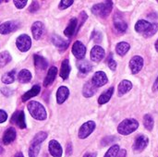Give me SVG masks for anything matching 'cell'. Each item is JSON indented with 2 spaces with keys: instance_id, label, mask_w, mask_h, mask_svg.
<instances>
[{
  "instance_id": "obj_20",
  "label": "cell",
  "mask_w": 158,
  "mask_h": 157,
  "mask_svg": "<svg viewBox=\"0 0 158 157\" xmlns=\"http://www.w3.org/2000/svg\"><path fill=\"white\" fill-rule=\"evenodd\" d=\"M52 42L56 47H58L61 50H64L69 46V42L68 41L64 40L63 38H61L60 36H57L56 34H54L52 36Z\"/></svg>"
},
{
  "instance_id": "obj_40",
  "label": "cell",
  "mask_w": 158,
  "mask_h": 157,
  "mask_svg": "<svg viewBox=\"0 0 158 157\" xmlns=\"http://www.w3.org/2000/svg\"><path fill=\"white\" fill-rule=\"evenodd\" d=\"M116 140H117L116 137H106V138H105V139L102 141V145H103V146H106V145H107V144H110V143H114Z\"/></svg>"
},
{
  "instance_id": "obj_14",
  "label": "cell",
  "mask_w": 158,
  "mask_h": 157,
  "mask_svg": "<svg viewBox=\"0 0 158 157\" xmlns=\"http://www.w3.org/2000/svg\"><path fill=\"white\" fill-rule=\"evenodd\" d=\"M44 31V24L41 21H36L31 26V32L33 35V38L37 41L41 38Z\"/></svg>"
},
{
  "instance_id": "obj_39",
  "label": "cell",
  "mask_w": 158,
  "mask_h": 157,
  "mask_svg": "<svg viewBox=\"0 0 158 157\" xmlns=\"http://www.w3.org/2000/svg\"><path fill=\"white\" fill-rule=\"evenodd\" d=\"M107 64H108V67L110 68V69L115 70V69L117 68V63H116V61L113 59L112 55L109 56V57H108V59H107Z\"/></svg>"
},
{
  "instance_id": "obj_36",
  "label": "cell",
  "mask_w": 158,
  "mask_h": 157,
  "mask_svg": "<svg viewBox=\"0 0 158 157\" xmlns=\"http://www.w3.org/2000/svg\"><path fill=\"white\" fill-rule=\"evenodd\" d=\"M158 31V24L157 23H154L151 24V26L149 27V29L144 32V36L145 37H151L153 35L156 34V32Z\"/></svg>"
},
{
  "instance_id": "obj_54",
  "label": "cell",
  "mask_w": 158,
  "mask_h": 157,
  "mask_svg": "<svg viewBox=\"0 0 158 157\" xmlns=\"http://www.w3.org/2000/svg\"><path fill=\"white\" fill-rule=\"evenodd\" d=\"M0 3H1V1H0Z\"/></svg>"
},
{
  "instance_id": "obj_31",
  "label": "cell",
  "mask_w": 158,
  "mask_h": 157,
  "mask_svg": "<svg viewBox=\"0 0 158 157\" xmlns=\"http://www.w3.org/2000/svg\"><path fill=\"white\" fill-rule=\"evenodd\" d=\"M15 76H16V71L15 70H11L6 74L3 75L2 77V82L5 83V84H10V83H13L14 81H15Z\"/></svg>"
},
{
  "instance_id": "obj_43",
  "label": "cell",
  "mask_w": 158,
  "mask_h": 157,
  "mask_svg": "<svg viewBox=\"0 0 158 157\" xmlns=\"http://www.w3.org/2000/svg\"><path fill=\"white\" fill-rule=\"evenodd\" d=\"M26 4H27V0H24V1L15 0V1H14V5H15L18 8H22V7H24Z\"/></svg>"
},
{
  "instance_id": "obj_28",
  "label": "cell",
  "mask_w": 158,
  "mask_h": 157,
  "mask_svg": "<svg viewBox=\"0 0 158 157\" xmlns=\"http://www.w3.org/2000/svg\"><path fill=\"white\" fill-rule=\"evenodd\" d=\"M150 26H151V23H150L149 21L141 19V20H139V21L136 23V25H135V30H136V31H138V32H143V33H144V32L149 29Z\"/></svg>"
},
{
  "instance_id": "obj_25",
  "label": "cell",
  "mask_w": 158,
  "mask_h": 157,
  "mask_svg": "<svg viewBox=\"0 0 158 157\" xmlns=\"http://www.w3.org/2000/svg\"><path fill=\"white\" fill-rule=\"evenodd\" d=\"M34 64L35 67L41 70H44L47 68V61L39 55H34Z\"/></svg>"
},
{
  "instance_id": "obj_52",
  "label": "cell",
  "mask_w": 158,
  "mask_h": 157,
  "mask_svg": "<svg viewBox=\"0 0 158 157\" xmlns=\"http://www.w3.org/2000/svg\"><path fill=\"white\" fill-rule=\"evenodd\" d=\"M3 152H4V149H3V146H2V144H1V143H0V155L3 154Z\"/></svg>"
},
{
  "instance_id": "obj_33",
  "label": "cell",
  "mask_w": 158,
  "mask_h": 157,
  "mask_svg": "<svg viewBox=\"0 0 158 157\" xmlns=\"http://www.w3.org/2000/svg\"><path fill=\"white\" fill-rule=\"evenodd\" d=\"M11 61V56L7 51H4L0 53V68L5 67Z\"/></svg>"
},
{
  "instance_id": "obj_10",
  "label": "cell",
  "mask_w": 158,
  "mask_h": 157,
  "mask_svg": "<svg viewBox=\"0 0 158 157\" xmlns=\"http://www.w3.org/2000/svg\"><path fill=\"white\" fill-rule=\"evenodd\" d=\"M11 122L16 124L19 129H25L26 123H25V115L23 111H17L11 118Z\"/></svg>"
},
{
  "instance_id": "obj_21",
  "label": "cell",
  "mask_w": 158,
  "mask_h": 157,
  "mask_svg": "<svg viewBox=\"0 0 158 157\" xmlns=\"http://www.w3.org/2000/svg\"><path fill=\"white\" fill-rule=\"evenodd\" d=\"M70 73V65L69 61L68 59H65L62 64H61V68H60V77L63 80H67L69 76Z\"/></svg>"
},
{
  "instance_id": "obj_29",
  "label": "cell",
  "mask_w": 158,
  "mask_h": 157,
  "mask_svg": "<svg viewBox=\"0 0 158 157\" xmlns=\"http://www.w3.org/2000/svg\"><path fill=\"white\" fill-rule=\"evenodd\" d=\"M130 50V44L125 42L118 43L116 46V51L119 56H124Z\"/></svg>"
},
{
  "instance_id": "obj_24",
  "label": "cell",
  "mask_w": 158,
  "mask_h": 157,
  "mask_svg": "<svg viewBox=\"0 0 158 157\" xmlns=\"http://www.w3.org/2000/svg\"><path fill=\"white\" fill-rule=\"evenodd\" d=\"M113 93H114V88H113V87H111V88H109L108 90H106V92H104V93L100 95V97H99V99H98V103H99L100 105H104V104L107 103V102L110 100V98H111Z\"/></svg>"
},
{
  "instance_id": "obj_22",
  "label": "cell",
  "mask_w": 158,
  "mask_h": 157,
  "mask_svg": "<svg viewBox=\"0 0 158 157\" xmlns=\"http://www.w3.org/2000/svg\"><path fill=\"white\" fill-rule=\"evenodd\" d=\"M132 88V83L130 81L123 80L118 85V95H122L130 92Z\"/></svg>"
},
{
  "instance_id": "obj_37",
  "label": "cell",
  "mask_w": 158,
  "mask_h": 157,
  "mask_svg": "<svg viewBox=\"0 0 158 157\" xmlns=\"http://www.w3.org/2000/svg\"><path fill=\"white\" fill-rule=\"evenodd\" d=\"M119 152V146L118 145H113L106 154L104 157H117L118 154Z\"/></svg>"
},
{
  "instance_id": "obj_30",
  "label": "cell",
  "mask_w": 158,
  "mask_h": 157,
  "mask_svg": "<svg viewBox=\"0 0 158 157\" xmlns=\"http://www.w3.org/2000/svg\"><path fill=\"white\" fill-rule=\"evenodd\" d=\"M77 67L81 73H89L93 69L92 65L88 61H80L78 62Z\"/></svg>"
},
{
  "instance_id": "obj_38",
  "label": "cell",
  "mask_w": 158,
  "mask_h": 157,
  "mask_svg": "<svg viewBox=\"0 0 158 157\" xmlns=\"http://www.w3.org/2000/svg\"><path fill=\"white\" fill-rule=\"evenodd\" d=\"M74 2L72 0H62L59 3V8L60 9H65L69 6H70Z\"/></svg>"
},
{
  "instance_id": "obj_2",
  "label": "cell",
  "mask_w": 158,
  "mask_h": 157,
  "mask_svg": "<svg viewBox=\"0 0 158 157\" xmlns=\"http://www.w3.org/2000/svg\"><path fill=\"white\" fill-rule=\"evenodd\" d=\"M139 127V123L137 120L133 118H129L123 120L118 127V131L121 135H129L134 132Z\"/></svg>"
},
{
  "instance_id": "obj_4",
  "label": "cell",
  "mask_w": 158,
  "mask_h": 157,
  "mask_svg": "<svg viewBox=\"0 0 158 157\" xmlns=\"http://www.w3.org/2000/svg\"><path fill=\"white\" fill-rule=\"evenodd\" d=\"M16 44L19 51L27 52L31 48V41L30 36H28L27 34L19 35L16 40Z\"/></svg>"
},
{
  "instance_id": "obj_34",
  "label": "cell",
  "mask_w": 158,
  "mask_h": 157,
  "mask_svg": "<svg viewBox=\"0 0 158 157\" xmlns=\"http://www.w3.org/2000/svg\"><path fill=\"white\" fill-rule=\"evenodd\" d=\"M143 125L147 130H152L154 128V119L152 116L150 115H145L143 118Z\"/></svg>"
},
{
  "instance_id": "obj_35",
  "label": "cell",
  "mask_w": 158,
  "mask_h": 157,
  "mask_svg": "<svg viewBox=\"0 0 158 157\" xmlns=\"http://www.w3.org/2000/svg\"><path fill=\"white\" fill-rule=\"evenodd\" d=\"M41 145L38 144H31L29 149V156L30 157H37L39 152H40Z\"/></svg>"
},
{
  "instance_id": "obj_9",
  "label": "cell",
  "mask_w": 158,
  "mask_h": 157,
  "mask_svg": "<svg viewBox=\"0 0 158 157\" xmlns=\"http://www.w3.org/2000/svg\"><path fill=\"white\" fill-rule=\"evenodd\" d=\"M143 67V57L139 56H133L131 61H130V68H131V70L133 74H136L138 73Z\"/></svg>"
},
{
  "instance_id": "obj_51",
  "label": "cell",
  "mask_w": 158,
  "mask_h": 157,
  "mask_svg": "<svg viewBox=\"0 0 158 157\" xmlns=\"http://www.w3.org/2000/svg\"><path fill=\"white\" fill-rule=\"evenodd\" d=\"M15 157H24V155H22V153H18V154H16Z\"/></svg>"
},
{
  "instance_id": "obj_42",
  "label": "cell",
  "mask_w": 158,
  "mask_h": 157,
  "mask_svg": "<svg viewBox=\"0 0 158 157\" xmlns=\"http://www.w3.org/2000/svg\"><path fill=\"white\" fill-rule=\"evenodd\" d=\"M39 8V3L36 1H33L31 5V6L29 7V11L30 12H35L37 11V9Z\"/></svg>"
},
{
  "instance_id": "obj_45",
  "label": "cell",
  "mask_w": 158,
  "mask_h": 157,
  "mask_svg": "<svg viewBox=\"0 0 158 157\" xmlns=\"http://www.w3.org/2000/svg\"><path fill=\"white\" fill-rule=\"evenodd\" d=\"M7 119V115L4 110H0V123L5 122Z\"/></svg>"
},
{
  "instance_id": "obj_5",
  "label": "cell",
  "mask_w": 158,
  "mask_h": 157,
  "mask_svg": "<svg viewBox=\"0 0 158 157\" xmlns=\"http://www.w3.org/2000/svg\"><path fill=\"white\" fill-rule=\"evenodd\" d=\"M94 129H95V123L94 121H88V122L84 123L79 130V138L80 139L87 138L89 135L92 134V132L94 130Z\"/></svg>"
},
{
  "instance_id": "obj_18",
  "label": "cell",
  "mask_w": 158,
  "mask_h": 157,
  "mask_svg": "<svg viewBox=\"0 0 158 157\" xmlns=\"http://www.w3.org/2000/svg\"><path fill=\"white\" fill-rule=\"evenodd\" d=\"M40 91H41V87H40L39 85H34L30 91L26 92V93L22 95V101H23V102H26V101L30 100L31 98H32V97L38 95L39 93H40Z\"/></svg>"
},
{
  "instance_id": "obj_27",
  "label": "cell",
  "mask_w": 158,
  "mask_h": 157,
  "mask_svg": "<svg viewBox=\"0 0 158 157\" xmlns=\"http://www.w3.org/2000/svg\"><path fill=\"white\" fill-rule=\"evenodd\" d=\"M114 24H115L116 29H117L118 31H120V32H124V31L127 30V28H128L127 23H126L122 19H119L118 16H116V17L114 18Z\"/></svg>"
},
{
  "instance_id": "obj_44",
  "label": "cell",
  "mask_w": 158,
  "mask_h": 157,
  "mask_svg": "<svg viewBox=\"0 0 158 157\" xmlns=\"http://www.w3.org/2000/svg\"><path fill=\"white\" fill-rule=\"evenodd\" d=\"M92 38H93L96 43H99V42L102 40V34H101L100 32H98V31H94V32L93 33Z\"/></svg>"
},
{
  "instance_id": "obj_7",
  "label": "cell",
  "mask_w": 158,
  "mask_h": 157,
  "mask_svg": "<svg viewBox=\"0 0 158 157\" xmlns=\"http://www.w3.org/2000/svg\"><path fill=\"white\" fill-rule=\"evenodd\" d=\"M107 82V77L105 72L103 71H97L94 73L92 79V83L94 87H101L104 86Z\"/></svg>"
},
{
  "instance_id": "obj_32",
  "label": "cell",
  "mask_w": 158,
  "mask_h": 157,
  "mask_svg": "<svg viewBox=\"0 0 158 157\" xmlns=\"http://www.w3.org/2000/svg\"><path fill=\"white\" fill-rule=\"evenodd\" d=\"M46 138H47L46 132L40 131V132H38V133L34 136V138H33V140L31 141V144H38V145H41V143H42Z\"/></svg>"
},
{
  "instance_id": "obj_3",
  "label": "cell",
  "mask_w": 158,
  "mask_h": 157,
  "mask_svg": "<svg viewBox=\"0 0 158 157\" xmlns=\"http://www.w3.org/2000/svg\"><path fill=\"white\" fill-rule=\"evenodd\" d=\"M112 7H113V2L106 1L105 3L94 5L92 7V12L96 16H99L101 18H106L110 14Z\"/></svg>"
},
{
  "instance_id": "obj_11",
  "label": "cell",
  "mask_w": 158,
  "mask_h": 157,
  "mask_svg": "<svg viewBox=\"0 0 158 157\" xmlns=\"http://www.w3.org/2000/svg\"><path fill=\"white\" fill-rule=\"evenodd\" d=\"M105 56V50L98 45L93 47L91 51V59L94 62H100Z\"/></svg>"
},
{
  "instance_id": "obj_53",
  "label": "cell",
  "mask_w": 158,
  "mask_h": 157,
  "mask_svg": "<svg viewBox=\"0 0 158 157\" xmlns=\"http://www.w3.org/2000/svg\"><path fill=\"white\" fill-rule=\"evenodd\" d=\"M156 50L158 51V40L156 41Z\"/></svg>"
},
{
  "instance_id": "obj_16",
  "label": "cell",
  "mask_w": 158,
  "mask_h": 157,
  "mask_svg": "<svg viewBox=\"0 0 158 157\" xmlns=\"http://www.w3.org/2000/svg\"><path fill=\"white\" fill-rule=\"evenodd\" d=\"M16 139V131H15V129L13 128H9L7 129L4 135H3V143L4 144L7 145V144H10L12 142H14Z\"/></svg>"
},
{
  "instance_id": "obj_19",
  "label": "cell",
  "mask_w": 158,
  "mask_h": 157,
  "mask_svg": "<svg viewBox=\"0 0 158 157\" xmlns=\"http://www.w3.org/2000/svg\"><path fill=\"white\" fill-rule=\"evenodd\" d=\"M77 25H78V19H75V18L71 19L69 25H68V27L64 31L65 35L68 36V37H71L74 34V32H75V31L77 29Z\"/></svg>"
},
{
  "instance_id": "obj_15",
  "label": "cell",
  "mask_w": 158,
  "mask_h": 157,
  "mask_svg": "<svg viewBox=\"0 0 158 157\" xmlns=\"http://www.w3.org/2000/svg\"><path fill=\"white\" fill-rule=\"evenodd\" d=\"M69 91L66 86H61L58 88L56 93V101L58 104H63L69 97Z\"/></svg>"
},
{
  "instance_id": "obj_23",
  "label": "cell",
  "mask_w": 158,
  "mask_h": 157,
  "mask_svg": "<svg viewBox=\"0 0 158 157\" xmlns=\"http://www.w3.org/2000/svg\"><path fill=\"white\" fill-rule=\"evenodd\" d=\"M95 93H96V87L94 86L92 81H89V82L85 83V85L83 87V90H82L83 96H85V97H92Z\"/></svg>"
},
{
  "instance_id": "obj_12",
  "label": "cell",
  "mask_w": 158,
  "mask_h": 157,
  "mask_svg": "<svg viewBox=\"0 0 158 157\" xmlns=\"http://www.w3.org/2000/svg\"><path fill=\"white\" fill-rule=\"evenodd\" d=\"M49 152L53 157H61L62 156V147L61 145L55 140H52L49 143Z\"/></svg>"
},
{
  "instance_id": "obj_48",
  "label": "cell",
  "mask_w": 158,
  "mask_h": 157,
  "mask_svg": "<svg viewBox=\"0 0 158 157\" xmlns=\"http://www.w3.org/2000/svg\"><path fill=\"white\" fill-rule=\"evenodd\" d=\"M117 157H126V151H125V150L119 151L118 154V155H117Z\"/></svg>"
},
{
  "instance_id": "obj_46",
  "label": "cell",
  "mask_w": 158,
  "mask_h": 157,
  "mask_svg": "<svg viewBox=\"0 0 158 157\" xmlns=\"http://www.w3.org/2000/svg\"><path fill=\"white\" fill-rule=\"evenodd\" d=\"M1 93H2L4 95H6V96H9V95H11L12 91H10V90L7 89V88H2V89H1Z\"/></svg>"
},
{
  "instance_id": "obj_49",
  "label": "cell",
  "mask_w": 158,
  "mask_h": 157,
  "mask_svg": "<svg viewBox=\"0 0 158 157\" xmlns=\"http://www.w3.org/2000/svg\"><path fill=\"white\" fill-rule=\"evenodd\" d=\"M153 90H154V91H158V77H157V79L156 80L155 83H154V87H153Z\"/></svg>"
},
{
  "instance_id": "obj_13",
  "label": "cell",
  "mask_w": 158,
  "mask_h": 157,
  "mask_svg": "<svg viewBox=\"0 0 158 157\" xmlns=\"http://www.w3.org/2000/svg\"><path fill=\"white\" fill-rule=\"evenodd\" d=\"M18 23L15 21H6L0 25V33L1 34H8L17 29Z\"/></svg>"
},
{
  "instance_id": "obj_6",
  "label": "cell",
  "mask_w": 158,
  "mask_h": 157,
  "mask_svg": "<svg viewBox=\"0 0 158 157\" xmlns=\"http://www.w3.org/2000/svg\"><path fill=\"white\" fill-rule=\"evenodd\" d=\"M72 54L74 55L76 58L82 59L86 54V48L84 44L80 41H76L72 46Z\"/></svg>"
},
{
  "instance_id": "obj_8",
  "label": "cell",
  "mask_w": 158,
  "mask_h": 157,
  "mask_svg": "<svg viewBox=\"0 0 158 157\" xmlns=\"http://www.w3.org/2000/svg\"><path fill=\"white\" fill-rule=\"evenodd\" d=\"M148 142H149L148 138L146 136H144V135H141V136L137 137V139L135 140L134 144H133L134 152H136V153L143 152L146 148V146L148 144Z\"/></svg>"
},
{
  "instance_id": "obj_50",
  "label": "cell",
  "mask_w": 158,
  "mask_h": 157,
  "mask_svg": "<svg viewBox=\"0 0 158 157\" xmlns=\"http://www.w3.org/2000/svg\"><path fill=\"white\" fill-rule=\"evenodd\" d=\"M83 157H96V154L95 153H88V154L84 155Z\"/></svg>"
},
{
  "instance_id": "obj_47",
  "label": "cell",
  "mask_w": 158,
  "mask_h": 157,
  "mask_svg": "<svg viewBox=\"0 0 158 157\" xmlns=\"http://www.w3.org/2000/svg\"><path fill=\"white\" fill-rule=\"evenodd\" d=\"M72 154V144L69 143L67 145V155H70Z\"/></svg>"
},
{
  "instance_id": "obj_17",
  "label": "cell",
  "mask_w": 158,
  "mask_h": 157,
  "mask_svg": "<svg viewBox=\"0 0 158 157\" xmlns=\"http://www.w3.org/2000/svg\"><path fill=\"white\" fill-rule=\"evenodd\" d=\"M56 74H57V68L56 67H51L47 72V75L44 81V85L45 87L49 86L50 84H52V82L55 81L56 77Z\"/></svg>"
},
{
  "instance_id": "obj_41",
  "label": "cell",
  "mask_w": 158,
  "mask_h": 157,
  "mask_svg": "<svg viewBox=\"0 0 158 157\" xmlns=\"http://www.w3.org/2000/svg\"><path fill=\"white\" fill-rule=\"evenodd\" d=\"M80 24H79V27H78V30L82 26V24L84 23V21L87 19V14L85 12H81V15H80Z\"/></svg>"
},
{
  "instance_id": "obj_26",
  "label": "cell",
  "mask_w": 158,
  "mask_h": 157,
  "mask_svg": "<svg viewBox=\"0 0 158 157\" xmlns=\"http://www.w3.org/2000/svg\"><path fill=\"white\" fill-rule=\"evenodd\" d=\"M18 80L20 83H27L31 80V73L28 69H22L19 73Z\"/></svg>"
},
{
  "instance_id": "obj_1",
  "label": "cell",
  "mask_w": 158,
  "mask_h": 157,
  "mask_svg": "<svg viewBox=\"0 0 158 157\" xmlns=\"http://www.w3.org/2000/svg\"><path fill=\"white\" fill-rule=\"evenodd\" d=\"M28 110L31 116L37 120H44L46 118V111L39 102L31 101L28 104Z\"/></svg>"
}]
</instances>
